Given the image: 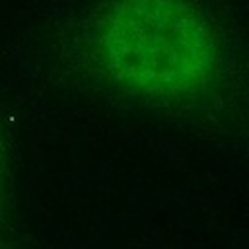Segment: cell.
Here are the masks:
<instances>
[{
  "label": "cell",
  "mask_w": 249,
  "mask_h": 249,
  "mask_svg": "<svg viewBox=\"0 0 249 249\" xmlns=\"http://www.w3.org/2000/svg\"><path fill=\"white\" fill-rule=\"evenodd\" d=\"M99 49L113 78L154 95L196 91L218 62L212 29L189 0H115Z\"/></svg>",
  "instance_id": "1"
}]
</instances>
